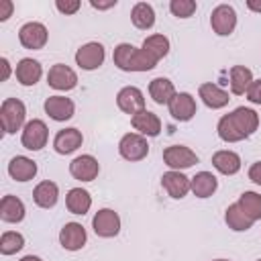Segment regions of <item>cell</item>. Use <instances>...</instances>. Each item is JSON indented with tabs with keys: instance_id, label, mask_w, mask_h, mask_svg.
I'll use <instances>...</instances> for the list:
<instances>
[{
	"instance_id": "1",
	"label": "cell",
	"mask_w": 261,
	"mask_h": 261,
	"mask_svg": "<svg viewBox=\"0 0 261 261\" xmlns=\"http://www.w3.org/2000/svg\"><path fill=\"white\" fill-rule=\"evenodd\" d=\"M112 61L118 69L122 71H149L157 65V61L143 49H137L130 43H120L116 45L112 53Z\"/></svg>"
},
{
	"instance_id": "2",
	"label": "cell",
	"mask_w": 261,
	"mask_h": 261,
	"mask_svg": "<svg viewBox=\"0 0 261 261\" xmlns=\"http://www.w3.org/2000/svg\"><path fill=\"white\" fill-rule=\"evenodd\" d=\"M24 116H27V108L18 98H6L2 102L0 122H2V130L6 135H14L16 130H20L24 124Z\"/></svg>"
},
{
	"instance_id": "3",
	"label": "cell",
	"mask_w": 261,
	"mask_h": 261,
	"mask_svg": "<svg viewBox=\"0 0 261 261\" xmlns=\"http://www.w3.org/2000/svg\"><path fill=\"white\" fill-rule=\"evenodd\" d=\"M47 139H49V130H47V124L39 118H33L24 124L22 128V137H20V143L24 149L29 151H41L45 145H47Z\"/></svg>"
},
{
	"instance_id": "4",
	"label": "cell",
	"mask_w": 261,
	"mask_h": 261,
	"mask_svg": "<svg viewBox=\"0 0 261 261\" xmlns=\"http://www.w3.org/2000/svg\"><path fill=\"white\" fill-rule=\"evenodd\" d=\"M118 153L126 161H141L149 155V143L139 133H126L118 143Z\"/></svg>"
},
{
	"instance_id": "5",
	"label": "cell",
	"mask_w": 261,
	"mask_h": 261,
	"mask_svg": "<svg viewBox=\"0 0 261 261\" xmlns=\"http://www.w3.org/2000/svg\"><path fill=\"white\" fill-rule=\"evenodd\" d=\"M92 228L102 239H112L120 232V216L112 208H102L92 218Z\"/></svg>"
},
{
	"instance_id": "6",
	"label": "cell",
	"mask_w": 261,
	"mask_h": 261,
	"mask_svg": "<svg viewBox=\"0 0 261 261\" xmlns=\"http://www.w3.org/2000/svg\"><path fill=\"white\" fill-rule=\"evenodd\" d=\"M210 27L216 35L226 37L237 27V12L230 4H218L210 14Z\"/></svg>"
},
{
	"instance_id": "7",
	"label": "cell",
	"mask_w": 261,
	"mask_h": 261,
	"mask_svg": "<svg viewBox=\"0 0 261 261\" xmlns=\"http://www.w3.org/2000/svg\"><path fill=\"white\" fill-rule=\"evenodd\" d=\"M47 39H49V33H47V27L43 22H35L33 20V22L22 24L20 31H18V41H20V45L24 49H33V51L43 49Z\"/></svg>"
},
{
	"instance_id": "8",
	"label": "cell",
	"mask_w": 261,
	"mask_h": 261,
	"mask_svg": "<svg viewBox=\"0 0 261 261\" xmlns=\"http://www.w3.org/2000/svg\"><path fill=\"white\" fill-rule=\"evenodd\" d=\"M163 161L173 171H179V169H188L194 163H198V155L186 145H171L163 149Z\"/></svg>"
},
{
	"instance_id": "9",
	"label": "cell",
	"mask_w": 261,
	"mask_h": 261,
	"mask_svg": "<svg viewBox=\"0 0 261 261\" xmlns=\"http://www.w3.org/2000/svg\"><path fill=\"white\" fill-rule=\"evenodd\" d=\"M104 57H106V51L100 43H86L82 45L77 51H75V63L86 69V71H92V69H98L102 63H104Z\"/></svg>"
},
{
	"instance_id": "10",
	"label": "cell",
	"mask_w": 261,
	"mask_h": 261,
	"mask_svg": "<svg viewBox=\"0 0 261 261\" xmlns=\"http://www.w3.org/2000/svg\"><path fill=\"white\" fill-rule=\"evenodd\" d=\"M47 84L53 88V90H59V92H69L77 86V75L75 71L65 65V63H55L49 73H47Z\"/></svg>"
},
{
	"instance_id": "11",
	"label": "cell",
	"mask_w": 261,
	"mask_h": 261,
	"mask_svg": "<svg viewBox=\"0 0 261 261\" xmlns=\"http://www.w3.org/2000/svg\"><path fill=\"white\" fill-rule=\"evenodd\" d=\"M116 104L124 114L135 116L137 112L145 110V96L137 86H126L116 94Z\"/></svg>"
},
{
	"instance_id": "12",
	"label": "cell",
	"mask_w": 261,
	"mask_h": 261,
	"mask_svg": "<svg viewBox=\"0 0 261 261\" xmlns=\"http://www.w3.org/2000/svg\"><path fill=\"white\" fill-rule=\"evenodd\" d=\"M167 108H169V114L175 118V120H179V122H188V120H192L194 118V114H196V100H194V96L192 94H188V92H179V94H175L173 98H171V102L167 104Z\"/></svg>"
},
{
	"instance_id": "13",
	"label": "cell",
	"mask_w": 261,
	"mask_h": 261,
	"mask_svg": "<svg viewBox=\"0 0 261 261\" xmlns=\"http://www.w3.org/2000/svg\"><path fill=\"white\" fill-rule=\"evenodd\" d=\"M100 163L94 155H80L69 163V173L80 181H92L98 177Z\"/></svg>"
},
{
	"instance_id": "14",
	"label": "cell",
	"mask_w": 261,
	"mask_h": 261,
	"mask_svg": "<svg viewBox=\"0 0 261 261\" xmlns=\"http://www.w3.org/2000/svg\"><path fill=\"white\" fill-rule=\"evenodd\" d=\"M86 241H88V234L80 222H67L59 230V243L67 251H80L86 245Z\"/></svg>"
},
{
	"instance_id": "15",
	"label": "cell",
	"mask_w": 261,
	"mask_h": 261,
	"mask_svg": "<svg viewBox=\"0 0 261 261\" xmlns=\"http://www.w3.org/2000/svg\"><path fill=\"white\" fill-rule=\"evenodd\" d=\"M130 124L135 130H139V135L143 137H157L161 133V120L155 112L151 110H141L135 116H130Z\"/></svg>"
},
{
	"instance_id": "16",
	"label": "cell",
	"mask_w": 261,
	"mask_h": 261,
	"mask_svg": "<svg viewBox=\"0 0 261 261\" xmlns=\"http://www.w3.org/2000/svg\"><path fill=\"white\" fill-rule=\"evenodd\" d=\"M45 112H47L53 120L63 122V120H69V118L73 116L75 106H73V102H71L69 98H65V96H49V98L45 100Z\"/></svg>"
},
{
	"instance_id": "17",
	"label": "cell",
	"mask_w": 261,
	"mask_h": 261,
	"mask_svg": "<svg viewBox=\"0 0 261 261\" xmlns=\"http://www.w3.org/2000/svg\"><path fill=\"white\" fill-rule=\"evenodd\" d=\"M82 143H84V137H82V130L77 128H61L53 139V147L59 155L73 153L77 147H82Z\"/></svg>"
},
{
	"instance_id": "18",
	"label": "cell",
	"mask_w": 261,
	"mask_h": 261,
	"mask_svg": "<svg viewBox=\"0 0 261 261\" xmlns=\"http://www.w3.org/2000/svg\"><path fill=\"white\" fill-rule=\"evenodd\" d=\"M161 186L171 198L179 200L190 192V177H186L181 171H173L171 169V171L161 175Z\"/></svg>"
},
{
	"instance_id": "19",
	"label": "cell",
	"mask_w": 261,
	"mask_h": 261,
	"mask_svg": "<svg viewBox=\"0 0 261 261\" xmlns=\"http://www.w3.org/2000/svg\"><path fill=\"white\" fill-rule=\"evenodd\" d=\"M14 75L16 80L22 84V86H35L41 75H43V67L37 59H31V57H24L16 63V69H14Z\"/></svg>"
},
{
	"instance_id": "20",
	"label": "cell",
	"mask_w": 261,
	"mask_h": 261,
	"mask_svg": "<svg viewBox=\"0 0 261 261\" xmlns=\"http://www.w3.org/2000/svg\"><path fill=\"white\" fill-rule=\"evenodd\" d=\"M230 118H232L234 126H237L245 137H251V135L257 130V126H259V116H257V112L251 110V108H245V106L234 108V110L230 112Z\"/></svg>"
},
{
	"instance_id": "21",
	"label": "cell",
	"mask_w": 261,
	"mask_h": 261,
	"mask_svg": "<svg viewBox=\"0 0 261 261\" xmlns=\"http://www.w3.org/2000/svg\"><path fill=\"white\" fill-rule=\"evenodd\" d=\"M8 173L16 181H29L37 175V163L24 155H16L8 163Z\"/></svg>"
},
{
	"instance_id": "22",
	"label": "cell",
	"mask_w": 261,
	"mask_h": 261,
	"mask_svg": "<svg viewBox=\"0 0 261 261\" xmlns=\"http://www.w3.org/2000/svg\"><path fill=\"white\" fill-rule=\"evenodd\" d=\"M198 94L202 98V102L212 108V110H218V108H224L228 104V92H224L222 88H218L216 84H200L198 88Z\"/></svg>"
},
{
	"instance_id": "23",
	"label": "cell",
	"mask_w": 261,
	"mask_h": 261,
	"mask_svg": "<svg viewBox=\"0 0 261 261\" xmlns=\"http://www.w3.org/2000/svg\"><path fill=\"white\" fill-rule=\"evenodd\" d=\"M57 198H59V188L55 181L45 179V181L37 184L33 190V200L39 208H53L57 204Z\"/></svg>"
},
{
	"instance_id": "24",
	"label": "cell",
	"mask_w": 261,
	"mask_h": 261,
	"mask_svg": "<svg viewBox=\"0 0 261 261\" xmlns=\"http://www.w3.org/2000/svg\"><path fill=\"white\" fill-rule=\"evenodd\" d=\"M0 218L4 222H10V224L20 222L24 218V204H22V200L12 196V194L4 196L0 200Z\"/></svg>"
},
{
	"instance_id": "25",
	"label": "cell",
	"mask_w": 261,
	"mask_h": 261,
	"mask_svg": "<svg viewBox=\"0 0 261 261\" xmlns=\"http://www.w3.org/2000/svg\"><path fill=\"white\" fill-rule=\"evenodd\" d=\"M212 165L222 175H234L241 169V157L234 151H216L212 155Z\"/></svg>"
},
{
	"instance_id": "26",
	"label": "cell",
	"mask_w": 261,
	"mask_h": 261,
	"mask_svg": "<svg viewBox=\"0 0 261 261\" xmlns=\"http://www.w3.org/2000/svg\"><path fill=\"white\" fill-rule=\"evenodd\" d=\"M216 188H218V181L210 171H198L190 179V190L198 198H210L216 192Z\"/></svg>"
},
{
	"instance_id": "27",
	"label": "cell",
	"mask_w": 261,
	"mask_h": 261,
	"mask_svg": "<svg viewBox=\"0 0 261 261\" xmlns=\"http://www.w3.org/2000/svg\"><path fill=\"white\" fill-rule=\"evenodd\" d=\"M65 206H67V210H69L71 214L84 216V214L90 210V206H92V196H90L88 190L71 188V190L67 192V196H65Z\"/></svg>"
},
{
	"instance_id": "28",
	"label": "cell",
	"mask_w": 261,
	"mask_h": 261,
	"mask_svg": "<svg viewBox=\"0 0 261 261\" xmlns=\"http://www.w3.org/2000/svg\"><path fill=\"white\" fill-rule=\"evenodd\" d=\"M149 94H151V98H153V102L155 104H169L171 102V98L177 94L175 92V88H173V84L167 80V77H155V80H151V84H149Z\"/></svg>"
},
{
	"instance_id": "29",
	"label": "cell",
	"mask_w": 261,
	"mask_h": 261,
	"mask_svg": "<svg viewBox=\"0 0 261 261\" xmlns=\"http://www.w3.org/2000/svg\"><path fill=\"white\" fill-rule=\"evenodd\" d=\"M253 84V73L245 65H232L230 67V92L234 96L247 94L249 86Z\"/></svg>"
},
{
	"instance_id": "30",
	"label": "cell",
	"mask_w": 261,
	"mask_h": 261,
	"mask_svg": "<svg viewBox=\"0 0 261 261\" xmlns=\"http://www.w3.org/2000/svg\"><path fill=\"white\" fill-rule=\"evenodd\" d=\"M224 220H226L228 228H232V230H237V232L249 230V228L253 226V222H255L253 218H249V216L245 214V210H243L239 204H230V206L226 208Z\"/></svg>"
},
{
	"instance_id": "31",
	"label": "cell",
	"mask_w": 261,
	"mask_h": 261,
	"mask_svg": "<svg viewBox=\"0 0 261 261\" xmlns=\"http://www.w3.org/2000/svg\"><path fill=\"white\" fill-rule=\"evenodd\" d=\"M130 20L141 31L151 29L155 24V10H153V6L147 4V2H137L133 6V10H130Z\"/></svg>"
},
{
	"instance_id": "32",
	"label": "cell",
	"mask_w": 261,
	"mask_h": 261,
	"mask_svg": "<svg viewBox=\"0 0 261 261\" xmlns=\"http://www.w3.org/2000/svg\"><path fill=\"white\" fill-rule=\"evenodd\" d=\"M143 51H147L155 61L163 59L167 53H169V39L165 35H149L145 41H143Z\"/></svg>"
},
{
	"instance_id": "33",
	"label": "cell",
	"mask_w": 261,
	"mask_h": 261,
	"mask_svg": "<svg viewBox=\"0 0 261 261\" xmlns=\"http://www.w3.org/2000/svg\"><path fill=\"white\" fill-rule=\"evenodd\" d=\"M237 204L245 210V214L249 218L261 220V194H257V192H243Z\"/></svg>"
},
{
	"instance_id": "34",
	"label": "cell",
	"mask_w": 261,
	"mask_h": 261,
	"mask_svg": "<svg viewBox=\"0 0 261 261\" xmlns=\"http://www.w3.org/2000/svg\"><path fill=\"white\" fill-rule=\"evenodd\" d=\"M216 130H218V137H220L224 143H239V141L247 139V137H245V135L234 126V122H232L230 114H224V116L218 120Z\"/></svg>"
},
{
	"instance_id": "35",
	"label": "cell",
	"mask_w": 261,
	"mask_h": 261,
	"mask_svg": "<svg viewBox=\"0 0 261 261\" xmlns=\"http://www.w3.org/2000/svg\"><path fill=\"white\" fill-rule=\"evenodd\" d=\"M24 247V237L16 230H6L0 237V253L2 255H14Z\"/></svg>"
},
{
	"instance_id": "36",
	"label": "cell",
	"mask_w": 261,
	"mask_h": 261,
	"mask_svg": "<svg viewBox=\"0 0 261 261\" xmlns=\"http://www.w3.org/2000/svg\"><path fill=\"white\" fill-rule=\"evenodd\" d=\"M169 10L177 18H190L196 12V2L194 0H171Z\"/></svg>"
},
{
	"instance_id": "37",
	"label": "cell",
	"mask_w": 261,
	"mask_h": 261,
	"mask_svg": "<svg viewBox=\"0 0 261 261\" xmlns=\"http://www.w3.org/2000/svg\"><path fill=\"white\" fill-rule=\"evenodd\" d=\"M55 6H57V10L59 12H63V14H73V12H77L80 10V0H57L55 2Z\"/></svg>"
},
{
	"instance_id": "38",
	"label": "cell",
	"mask_w": 261,
	"mask_h": 261,
	"mask_svg": "<svg viewBox=\"0 0 261 261\" xmlns=\"http://www.w3.org/2000/svg\"><path fill=\"white\" fill-rule=\"evenodd\" d=\"M247 98L253 104H261V80H253V84L247 90Z\"/></svg>"
},
{
	"instance_id": "39",
	"label": "cell",
	"mask_w": 261,
	"mask_h": 261,
	"mask_svg": "<svg viewBox=\"0 0 261 261\" xmlns=\"http://www.w3.org/2000/svg\"><path fill=\"white\" fill-rule=\"evenodd\" d=\"M249 179L257 186H261V161H255L251 167H249Z\"/></svg>"
},
{
	"instance_id": "40",
	"label": "cell",
	"mask_w": 261,
	"mask_h": 261,
	"mask_svg": "<svg viewBox=\"0 0 261 261\" xmlns=\"http://www.w3.org/2000/svg\"><path fill=\"white\" fill-rule=\"evenodd\" d=\"M12 8H14L12 0H2L0 2V20H8V16L12 14Z\"/></svg>"
},
{
	"instance_id": "41",
	"label": "cell",
	"mask_w": 261,
	"mask_h": 261,
	"mask_svg": "<svg viewBox=\"0 0 261 261\" xmlns=\"http://www.w3.org/2000/svg\"><path fill=\"white\" fill-rule=\"evenodd\" d=\"M0 65H2V77H0V80L6 82V80L10 77V63H8L6 57H2V59H0Z\"/></svg>"
},
{
	"instance_id": "42",
	"label": "cell",
	"mask_w": 261,
	"mask_h": 261,
	"mask_svg": "<svg viewBox=\"0 0 261 261\" xmlns=\"http://www.w3.org/2000/svg\"><path fill=\"white\" fill-rule=\"evenodd\" d=\"M92 4V8H98V10H106V8H112V6H116V0H110V2H90Z\"/></svg>"
},
{
	"instance_id": "43",
	"label": "cell",
	"mask_w": 261,
	"mask_h": 261,
	"mask_svg": "<svg viewBox=\"0 0 261 261\" xmlns=\"http://www.w3.org/2000/svg\"><path fill=\"white\" fill-rule=\"evenodd\" d=\"M247 6H249L251 10H255V12H261V2H255V0H249V2H247Z\"/></svg>"
},
{
	"instance_id": "44",
	"label": "cell",
	"mask_w": 261,
	"mask_h": 261,
	"mask_svg": "<svg viewBox=\"0 0 261 261\" xmlns=\"http://www.w3.org/2000/svg\"><path fill=\"white\" fill-rule=\"evenodd\" d=\"M20 261H43L41 257H37V255H27V257H22Z\"/></svg>"
},
{
	"instance_id": "45",
	"label": "cell",
	"mask_w": 261,
	"mask_h": 261,
	"mask_svg": "<svg viewBox=\"0 0 261 261\" xmlns=\"http://www.w3.org/2000/svg\"><path fill=\"white\" fill-rule=\"evenodd\" d=\"M214 261H228V259H214Z\"/></svg>"
},
{
	"instance_id": "46",
	"label": "cell",
	"mask_w": 261,
	"mask_h": 261,
	"mask_svg": "<svg viewBox=\"0 0 261 261\" xmlns=\"http://www.w3.org/2000/svg\"><path fill=\"white\" fill-rule=\"evenodd\" d=\"M257 261H261V259H257Z\"/></svg>"
}]
</instances>
